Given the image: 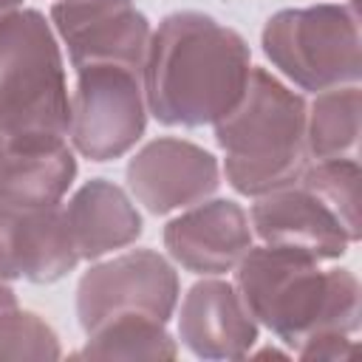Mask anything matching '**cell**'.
I'll list each match as a JSON object with an SVG mask.
<instances>
[{
    "mask_svg": "<svg viewBox=\"0 0 362 362\" xmlns=\"http://www.w3.org/2000/svg\"><path fill=\"white\" fill-rule=\"evenodd\" d=\"M164 246L175 263L192 274L232 272L252 249L246 212L235 201L192 204L184 215L164 226Z\"/></svg>",
    "mask_w": 362,
    "mask_h": 362,
    "instance_id": "8fae6325",
    "label": "cell"
},
{
    "mask_svg": "<svg viewBox=\"0 0 362 362\" xmlns=\"http://www.w3.org/2000/svg\"><path fill=\"white\" fill-rule=\"evenodd\" d=\"M71 96V141L90 161L124 156L144 133L141 74L122 65H88L76 71Z\"/></svg>",
    "mask_w": 362,
    "mask_h": 362,
    "instance_id": "8992f818",
    "label": "cell"
},
{
    "mask_svg": "<svg viewBox=\"0 0 362 362\" xmlns=\"http://www.w3.org/2000/svg\"><path fill=\"white\" fill-rule=\"evenodd\" d=\"M79 260H96L113 249L130 246L141 235V215L122 187L93 178L74 192L62 209Z\"/></svg>",
    "mask_w": 362,
    "mask_h": 362,
    "instance_id": "9a60e30c",
    "label": "cell"
},
{
    "mask_svg": "<svg viewBox=\"0 0 362 362\" xmlns=\"http://www.w3.org/2000/svg\"><path fill=\"white\" fill-rule=\"evenodd\" d=\"M362 93L356 85L322 90L305 116V153L314 161L356 158Z\"/></svg>",
    "mask_w": 362,
    "mask_h": 362,
    "instance_id": "2e32d148",
    "label": "cell"
},
{
    "mask_svg": "<svg viewBox=\"0 0 362 362\" xmlns=\"http://www.w3.org/2000/svg\"><path fill=\"white\" fill-rule=\"evenodd\" d=\"M252 223L263 243L297 249L317 260H334L351 243L339 218L300 181L260 195L252 206Z\"/></svg>",
    "mask_w": 362,
    "mask_h": 362,
    "instance_id": "7c38bea8",
    "label": "cell"
},
{
    "mask_svg": "<svg viewBox=\"0 0 362 362\" xmlns=\"http://www.w3.org/2000/svg\"><path fill=\"white\" fill-rule=\"evenodd\" d=\"M20 6H23V0H0V20L8 17L11 11H17Z\"/></svg>",
    "mask_w": 362,
    "mask_h": 362,
    "instance_id": "44dd1931",
    "label": "cell"
},
{
    "mask_svg": "<svg viewBox=\"0 0 362 362\" xmlns=\"http://www.w3.org/2000/svg\"><path fill=\"white\" fill-rule=\"evenodd\" d=\"M351 6H356V0H351Z\"/></svg>",
    "mask_w": 362,
    "mask_h": 362,
    "instance_id": "7402d4cb",
    "label": "cell"
},
{
    "mask_svg": "<svg viewBox=\"0 0 362 362\" xmlns=\"http://www.w3.org/2000/svg\"><path fill=\"white\" fill-rule=\"evenodd\" d=\"M178 354L164 322L150 317H119L88 334L85 359H173Z\"/></svg>",
    "mask_w": 362,
    "mask_h": 362,
    "instance_id": "e0dca14e",
    "label": "cell"
},
{
    "mask_svg": "<svg viewBox=\"0 0 362 362\" xmlns=\"http://www.w3.org/2000/svg\"><path fill=\"white\" fill-rule=\"evenodd\" d=\"M76 175L65 136H3L0 201L23 209L54 206Z\"/></svg>",
    "mask_w": 362,
    "mask_h": 362,
    "instance_id": "5bb4252c",
    "label": "cell"
},
{
    "mask_svg": "<svg viewBox=\"0 0 362 362\" xmlns=\"http://www.w3.org/2000/svg\"><path fill=\"white\" fill-rule=\"evenodd\" d=\"M235 269L246 311L294 351L317 334L359 328V283L348 269H320L317 257L269 243L249 249Z\"/></svg>",
    "mask_w": 362,
    "mask_h": 362,
    "instance_id": "7a4b0ae2",
    "label": "cell"
},
{
    "mask_svg": "<svg viewBox=\"0 0 362 362\" xmlns=\"http://www.w3.org/2000/svg\"><path fill=\"white\" fill-rule=\"evenodd\" d=\"M359 351L362 348L354 339H348V334H317L297 348V356H303V359H356Z\"/></svg>",
    "mask_w": 362,
    "mask_h": 362,
    "instance_id": "ffe728a7",
    "label": "cell"
},
{
    "mask_svg": "<svg viewBox=\"0 0 362 362\" xmlns=\"http://www.w3.org/2000/svg\"><path fill=\"white\" fill-rule=\"evenodd\" d=\"M178 300L175 269L153 249L124 252L93 266L76 286V314L85 334L119 317L167 322Z\"/></svg>",
    "mask_w": 362,
    "mask_h": 362,
    "instance_id": "52a82bcc",
    "label": "cell"
},
{
    "mask_svg": "<svg viewBox=\"0 0 362 362\" xmlns=\"http://www.w3.org/2000/svg\"><path fill=\"white\" fill-rule=\"evenodd\" d=\"M249 71V45L238 31L201 11H175L150 34L144 102L161 124H215L240 99Z\"/></svg>",
    "mask_w": 362,
    "mask_h": 362,
    "instance_id": "6da1fadb",
    "label": "cell"
},
{
    "mask_svg": "<svg viewBox=\"0 0 362 362\" xmlns=\"http://www.w3.org/2000/svg\"><path fill=\"white\" fill-rule=\"evenodd\" d=\"M218 161L184 139H156L127 164V187L153 215L201 204L218 187Z\"/></svg>",
    "mask_w": 362,
    "mask_h": 362,
    "instance_id": "9c48e42d",
    "label": "cell"
},
{
    "mask_svg": "<svg viewBox=\"0 0 362 362\" xmlns=\"http://www.w3.org/2000/svg\"><path fill=\"white\" fill-rule=\"evenodd\" d=\"M79 263L65 212L54 206H11L0 201V280L57 283Z\"/></svg>",
    "mask_w": 362,
    "mask_h": 362,
    "instance_id": "30bf717a",
    "label": "cell"
},
{
    "mask_svg": "<svg viewBox=\"0 0 362 362\" xmlns=\"http://www.w3.org/2000/svg\"><path fill=\"white\" fill-rule=\"evenodd\" d=\"M59 339L34 311L17 305L14 291L0 280V359H57Z\"/></svg>",
    "mask_w": 362,
    "mask_h": 362,
    "instance_id": "ac0fdd59",
    "label": "cell"
},
{
    "mask_svg": "<svg viewBox=\"0 0 362 362\" xmlns=\"http://www.w3.org/2000/svg\"><path fill=\"white\" fill-rule=\"evenodd\" d=\"M305 116L300 93L252 68L235 107L215 122L229 184L252 198L297 184L305 170Z\"/></svg>",
    "mask_w": 362,
    "mask_h": 362,
    "instance_id": "3957f363",
    "label": "cell"
},
{
    "mask_svg": "<svg viewBox=\"0 0 362 362\" xmlns=\"http://www.w3.org/2000/svg\"><path fill=\"white\" fill-rule=\"evenodd\" d=\"M359 178L362 173L356 158L314 161V167H305L300 175V184L322 198L351 240H359Z\"/></svg>",
    "mask_w": 362,
    "mask_h": 362,
    "instance_id": "d6986e66",
    "label": "cell"
},
{
    "mask_svg": "<svg viewBox=\"0 0 362 362\" xmlns=\"http://www.w3.org/2000/svg\"><path fill=\"white\" fill-rule=\"evenodd\" d=\"M0 141H3V133H0Z\"/></svg>",
    "mask_w": 362,
    "mask_h": 362,
    "instance_id": "603a6c76",
    "label": "cell"
},
{
    "mask_svg": "<svg viewBox=\"0 0 362 362\" xmlns=\"http://www.w3.org/2000/svg\"><path fill=\"white\" fill-rule=\"evenodd\" d=\"M263 51L303 90L356 85L362 74L356 8L320 3L277 11L263 28Z\"/></svg>",
    "mask_w": 362,
    "mask_h": 362,
    "instance_id": "5b68a950",
    "label": "cell"
},
{
    "mask_svg": "<svg viewBox=\"0 0 362 362\" xmlns=\"http://www.w3.org/2000/svg\"><path fill=\"white\" fill-rule=\"evenodd\" d=\"M51 23L68 45L71 65H122L136 74L144 68L150 23L133 0H59Z\"/></svg>",
    "mask_w": 362,
    "mask_h": 362,
    "instance_id": "ba28073f",
    "label": "cell"
},
{
    "mask_svg": "<svg viewBox=\"0 0 362 362\" xmlns=\"http://www.w3.org/2000/svg\"><path fill=\"white\" fill-rule=\"evenodd\" d=\"M71 99L51 25L34 8L0 20V133L68 136Z\"/></svg>",
    "mask_w": 362,
    "mask_h": 362,
    "instance_id": "277c9868",
    "label": "cell"
},
{
    "mask_svg": "<svg viewBox=\"0 0 362 362\" xmlns=\"http://www.w3.org/2000/svg\"><path fill=\"white\" fill-rule=\"evenodd\" d=\"M178 337L195 356L240 359L257 342V320L246 311L232 283L201 280L181 303Z\"/></svg>",
    "mask_w": 362,
    "mask_h": 362,
    "instance_id": "4fadbf2b",
    "label": "cell"
}]
</instances>
